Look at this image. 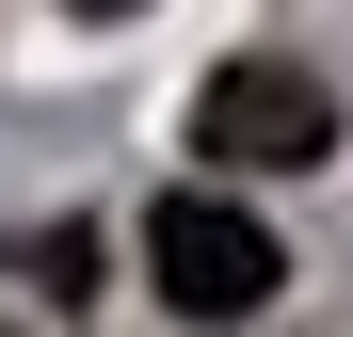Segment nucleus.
I'll return each instance as SVG.
<instances>
[{
	"mask_svg": "<svg viewBox=\"0 0 353 337\" xmlns=\"http://www.w3.org/2000/svg\"><path fill=\"white\" fill-rule=\"evenodd\" d=\"M65 17H145V0H65Z\"/></svg>",
	"mask_w": 353,
	"mask_h": 337,
	"instance_id": "20e7f679",
	"label": "nucleus"
},
{
	"mask_svg": "<svg viewBox=\"0 0 353 337\" xmlns=\"http://www.w3.org/2000/svg\"><path fill=\"white\" fill-rule=\"evenodd\" d=\"M145 273H161L176 321H257L273 273H289V241H273L257 209H225V193H161L145 209Z\"/></svg>",
	"mask_w": 353,
	"mask_h": 337,
	"instance_id": "f257e3e1",
	"label": "nucleus"
},
{
	"mask_svg": "<svg viewBox=\"0 0 353 337\" xmlns=\"http://www.w3.org/2000/svg\"><path fill=\"white\" fill-rule=\"evenodd\" d=\"M193 145L225 161V177H321L337 161V96L305 65H273V48H241V65L193 96Z\"/></svg>",
	"mask_w": 353,
	"mask_h": 337,
	"instance_id": "f03ea898",
	"label": "nucleus"
},
{
	"mask_svg": "<svg viewBox=\"0 0 353 337\" xmlns=\"http://www.w3.org/2000/svg\"><path fill=\"white\" fill-rule=\"evenodd\" d=\"M17 273H32L48 305H81V289H97V241H81V225H65V241H17Z\"/></svg>",
	"mask_w": 353,
	"mask_h": 337,
	"instance_id": "7ed1b4c3",
	"label": "nucleus"
}]
</instances>
